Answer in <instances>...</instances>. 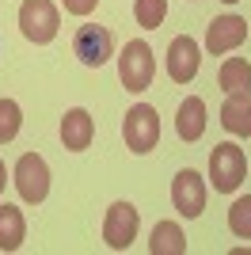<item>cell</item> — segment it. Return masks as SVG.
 I'll return each instance as SVG.
<instances>
[{
    "instance_id": "cell-1",
    "label": "cell",
    "mask_w": 251,
    "mask_h": 255,
    "mask_svg": "<svg viewBox=\"0 0 251 255\" xmlns=\"http://www.w3.org/2000/svg\"><path fill=\"white\" fill-rule=\"evenodd\" d=\"M152 76H156V57L148 50L145 38H129L118 53V80H122L126 92H145L152 88Z\"/></svg>"
},
{
    "instance_id": "cell-2",
    "label": "cell",
    "mask_w": 251,
    "mask_h": 255,
    "mask_svg": "<svg viewBox=\"0 0 251 255\" xmlns=\"http://www.w3.org/2000/svg\"><path fill=\"white\" fill-rule=\"evenodd\" d=\"M248 175V152L236 141H221L209 152V183L217 187V194H232Z\"/></svg>"
},
{
    "instance_id": "cell-3",
    "label": "cell",
    "mask_w": 251,
    "mask_h": 255,
    "mask_svg": "<svg viewBox=\"0 0 251 255\" xmlns=\"http://www.w3.org/2000/svg\"><path fill=\"white\" fill-rule=\"evenodd\" d=\"M122 137H126V149L137 152V156H145V152L156 149L160 141V115L156 107L148 103H133L126 111V122H122Z\"/></svg>"
},
{
    "instance_id": "cell-4",
    "label": "cell",
    "mask_w": 251,
    "mask_h": 255,
    "mask_svg": "<svg viewBox=\"0 0 251 255\" xmlns=\"http://www.w3.org/2000/svg\"><path fill=\"white\" fill-rule=\"evenodd\" d=\"M57 27H61V11L50 0H23L19 4V31L27 42L46 46L57 38Z\"/></svg>"
},
{
    "instance_id": "cell-5",
    "label": "cell",
    "mask_w": 251,
    "mask_h": 255,
    "mask_svg": "<svg viewBox=\"0 0 251 255\" xmlns=\"http://www.w3.org/2000/svg\"><path fill=\"white\" fill-rule=\"evenodd\" d=\"M11 183H15V191H19L23 202H46V194H50V164L38 156V152H23L15 160V171H11Z\"/></svg>"
},
{
    "instance_id": "cell-6",
    "label": "cell",
    "mask_w": 251,
    "mask_h": 255,
    "mask_svg": "<svg viewBox=\"0 0 251 255\" xmlns=\"http://www.w3.org/2000/svg\"><path fill=\"white\" fill-rule=\"evenodd\" d=\"M73 53L88 69H99V65H107L115 57V38H111V31L99 27V23H84L73 34Z\"/></svg>"
},
{
    "instance_id": "cell-7",
    "label": "cell",
    "mask_w": 251,
    "mask_h": 255,
    "mask_svg": "<svg viewBox=\"0 0 251 255\" xmlns=\"http://www.w3.org/2000/svg\"><path fill=\"white\" fill-rule=\"evenodd\" d=\"M137 229H141V217H137V206L133 202H115L103 217V240L107 248L115 252H126V248L137 240Z\"/></svg>"
},
{
    "instance_id": "cell-8",
    "label": "cell",
    "mask_w": 251,
    "mask_h": 255,
    "mask_svg": "<svg viewBox=\"0 0 251 255\" xmlns=\"http://www.w3.org/2000/svg\"><path fill=\"white\" fill-rule=\"evenodd\" d=\"M171 206H175L179 217H187V221H194L202 210H206V183H202V175L194 168H183L171 179Z\"/></svg>"
},
{
    "instance_id": "cell-9",
    "label": "cell",
    "mask_w": 251,
    "mask_h": 255,
    "mask_svg": "<svg viewBox=\"0 0 251 255\" xmlns=\"http://www.w3.org/2000/svg\"><path fill=\"white\" fill-rule=\"evenodd\" d=\"M198 65H202V46L190 34H175L167 46V76L175 84H190L198 76Z\"/></svg>"
},
{
    "instance_id": "cell-10",
    "label": "cell",
    "mask_w": 251,
    "mask_h": 255,
    "mask_svg": "<svg viewBox=\"0 0 251 255\" xmlns=\"http://www.w3.org/2000/svg\"><path fill=\"white\" fill-rule=\"evenodd\" d=\"M248 38V19L244 15H217V19L206 27V50L217 57V53H232L236 46Z\"/></svg>"
},
{
    "instance_id": "cell-11",
    "label": "cell",
    "mask_w": 251,
    "mask_h": 255,
    "mask_svg": "<svg viewBox=\"0 0 251 255\" xmlns=\"http://www.w3.org/2000/svg\"><path fill=\"white\" fill-rule=\"evenodd\" d=\"M95 141V118L84 111V107H73V111H65L61 118V145L69 152H84L88 145Z\"/></svg>"
},
{
    "instance_id": "cell-12",
    "label": "cell",
    "mask_w": 251,
    "mask_h": 255,
    "mask_svg": "<svg viewBox=\"0 0 251 255\" xmlns=\"http://www.w3.org/2000/svg\"><path fill=\"white\" fill-rule=\"evenodd\" d=\"M221 126L232 137H251V92H232L221 103Z\"/></svg>"
},
{
    "instance_id": "cell-13",
    "label": "cell",
    "mask_w": 251,
    "mask_h": 255,
    "mask_svg": "<svg viewBox=\"0 0 251 255\" xmlns=\"http://www.w3.org/2000/svg\"><path fill=\"white\" fill-rule=\"evenodd\" d=\"M175 133L183 141H198L206 133V99L202 96H187L175 111Z\"/></svg>"
},
{
    "instance_id": "cell-14",
    "label": "cell",
    "mask_w": 251,
    "mask_h": 255,
    "mask_svg": "<svg viewBox=\"0 0 251 255\" xmlns=\"http://www.w3.org/2000/svg\"><path fill=\"white\" fill-rule=\"evenodd\" d=\"M27 240V217L19 206H0V252H19Z\"/></svg>"
},
{
    "instance_id": "cell-15",
    "label": "cell",
    "mask_w": 251,
    "mask_h": 255,
    "mask_svg": "<svg viewBox=\"0 0 251 255\" xmlns=\"http://www.w3.org/2000/svg\"><path fill=\"white\" fill-rule=\"evenodd\" d=\"M148 252L152 255H187V236L179 221H156L148 236Z\"/></svg>"
},
{
    "instance_id": "cell-16",
    "label": "cell",
    "mask_w": 251,
    "mask_h": 255,
    "mask_svg": "<svg viewBox=\"0 0 251 255\" xmlns=\"http://www.w3.org/2000/svg\"><path fill=\"white\" fill-rule=\"evenodd\" d=\"M217 84H221L225 96H232V92H251L248 57H225V65H221V73H217Z\"/></svg>"
},
{
    "instance_id": "cell-17",
    "label": "cell",
    "mask_w": 251,
    "mask_h": 255,
    "mask_svg": "<svg viewBox=\"0 0 251 255\" xmlns=\"http://www.w3.org/2000/svg\"><path fill=\"white\" fill-rule=\"evenodd\" d=\"M167 15V0H133V19L145 31H156Z\"/></svg>"
},
{
    "instance_id": "cell-18",
    "label": "cell",
    "mask_w": 251,
    "mask_h": 255,
    "mask_svg": "<svg viewBox=\"0 0 251 255\" xmlns=\"http://www.w3.org/2000/svg\"><path fill=\"white\" fill-rule=\"evenodd\" d=\"M229 229L236 240H251V194H244V198H236L229 210Z\"/></svg>"
},
{
    "instance_id": "cell-19",
    "label": "cell",
    "mask_w": 251,
    "mask_h": 255,
    "mask_svg": "<svg viewBox=\"0 0 251 255\" xmlns=\"http://www.w3.org/2000/svg\"><path fill=\"white\" fill-rule=\"evenodd\" d=\"M19 126H23V111H19V103H15V99H0V145L15 141Z\"/></svg>"
},
{
    "instance_id": "cell-20",
    "label": "cell",
    "mask_w": 251,
    "mask_h": 255,
    "mask_svg": "<svg viewBox=\"0 0 251 255\" xmlns=\"http://www.w3.org/2000/svg\"><path fill=\"white\" fill-rule=\"evenodd\" d=\"M61 4H65V11H69V15H92L99 0H61Z\"/></svg>"
},
{
    "instance_id": "cell-21",
    "label": "cell",
    "mask_w": 251,
    "mask_h": 255,
    "mask_svg": "<svg viewBox=\"0 0 251 255\" xmlns=\"http://www.w3.org/2000/svg\"><path fill=\"white\" fill-rule=\"evenodd\" d=\"M4 183H8V168H4V160H0V194H4Z\"/></svg>"
},
{
    "instance_id": "cell-22",
    "label": "cell",
    "mask_w": 251,
    "mask_h": 255,
    "mask_svg": "<svg viewBox=\"0 0 251 255\" xmlns=\"http://www.w3.org/2000/svg\"><path fill=\"white\" fill-rule=\"evenodd\" d=\"M225 4H236V0H225Z\"/></svg>"
}]
</instances>
